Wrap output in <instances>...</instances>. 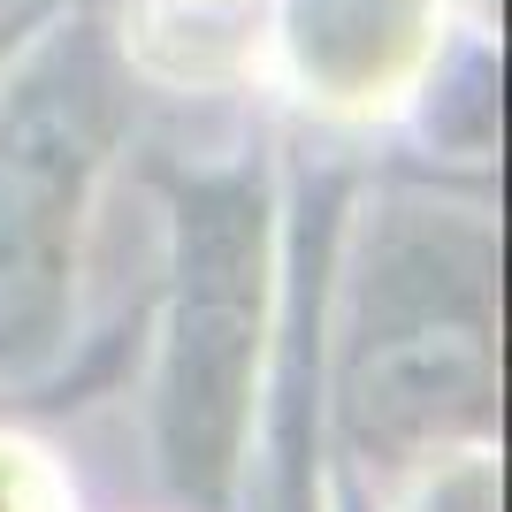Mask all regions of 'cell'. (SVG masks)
I'll list each match as a JSON object with an SVG mask.
<instances>
[{
  "label": "cell",
  "instance_id": "6da1fadb",
  "mask_svg": "<svg viewBox=\"0 0 512 512\" xmlns=\"http://www.w3.org/2000/svg\"><path fill=\"white\" fill-rule=\"evenodd\" d=\"M268 214L253 192H214L184 222V299L169 329V375H161V421H169V467L184 490L222 497L237 474V428L260 375V268Z\"/></svg>",
  "mask_w": 512,
  "mask_h": 512
},
{
  "label": "cell",
  "instance_id": "7a4b0ae2",
  "mask_svg": "<svg viewBox=\"0 0 512 512\" xmlns=\"http://www.w3.org/2000/svg\"><path fill=\"white\" fill-rule=\"evenodd\" d=\"M444 0H283L276 46L299 100L329 115H375L406 100V85L436 62Z\"/></svg>",
  "mask_w": 512,
  "mask_h": 512
},
{
  "label": "cell",
  "instance_id": "3957f363",
  "mask_svg": "<svg viewBox=\"0 0 512 512\" xmlns=\"http://www.w3.org/2000/svg\"><path fill=\"white\" fill-rule=\"evenodd\" d=\"M436 459V451H428ZM413 512H497V482H490V451H444L421 474V490L406 497Z\"/></svg>",
  "mask_w": 512,
  "mask_h": 512
},
{
  "label": "cell",
  "instance_id": "277c9868",
  "mask_svg": "<svg viewBox=\"0 0 512 512\" xmlns=\"http://www.w3.org/2000/svg\"><path fill=\"white\" fill-rule=\"evenodd\" d=\"M0 512H62V490H54L46 451L8 444V436H0Z\"/></svg>",
  "mask_w": 512,
  "mask_h": 512
},
{
  "label": "cell",
  "instance_id": "5b68a950",
  "mask_svg": "<svg viewBox=\"0 0 512 512\" xmlns=\"http://www.w3.org/2000/svg\"><path fill=\"white\" fill-rule=\"evenodd\" d=\"M176 8H230V0H176Z\"/></svg>",
  "mask_w": 512,
  "mask_h": 512
}]
</instances>
